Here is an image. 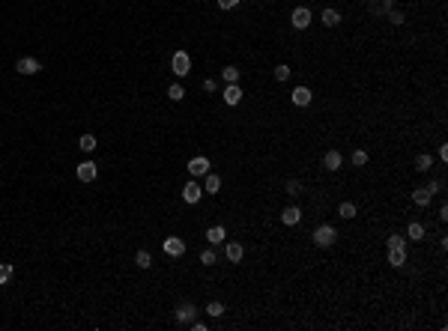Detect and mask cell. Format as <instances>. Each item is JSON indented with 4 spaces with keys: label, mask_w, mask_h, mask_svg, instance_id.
<instances>
[{
    "label": "cell",
    "mask_w": 448,
    "mask_h": 331,
    "mask_svg": "<svg viewBox=\"0 0 448 331\" xmlns=\"http://www.w3.org/2000/svg\"><path fill=\"white\" fill-rule=\"evenodd\" d=\"M311 239H314V245H317V248H332V245L338 242V230L332 227V224H320V227L314 230V236H311Z\"/></svg>",
    "instance_id": "6da1fadb"
},
{
    "label": "cell",
    "mask_w": 448,
    "mask_h": 331,
    "mask_svg": "<svg viewBox=\"0 0 448 331\" xmlns=\"http://www.w3.org/2000/svg\"><path fill=\"white\" fill-rule=\"evenodd\" d=\"M170 69H173V75H179V78L191 75V57H188V51H176V54L170 57Z\"/></svg>",
    "instance_id": "7a4b0ae2"
},
{
    "label": "cell",
    "mask_w": 448,
    "mask_h": 331,
    "mask_svg": "<svg viewBox=\"0 0 448 331\" xmlns=\"http://www.w3.org/2000/svg\"><path fill=\"white\" fill-rule=\"evenodd\" d=\"M290 24H293L296 30H308V27H311V9H308V6H296L293 15H290Z\"/></svg>",
    "instance_id": "3957f363"
},
{
    "label": "cell",
    "mask_w": 448,
    "mask_h": 331,
    "mask_svg": "<svg viewBox=\"0 0 448 331\" xmlns=\"http://www.w3.org/2000/svg\"><path fill=\"white\" fill-rule=\"evenodd\" d=\"M194 313H197L194 301H182V304H176V310H173V316H176V322H179V325L194 322Z\"/></svg>",
    "instance_id": "277c9868"
},
{
    "label": "cell",
    "mask_w": 448,
    "mask_h": 331,
    "mask_svg": "<svg viewBox=\"0 0 448 331\" xmlns=\"http://www.w3.org/2000/svg\"><path fill=\"white\" fill-rule=\"evenodd\" d=\"M15 72H21V75H36V72H42V63H39L36 57H21V60L15 63Z\"/></svg>",
    "instance_id": "5b68a950"
},
{
    "label": "cell",
    "mask_w": 448,
    "mask_h": 331,
    "mask_svg": "<svg viewBox=\"0 0 448 331\" xmlns=\"http://www.w3.org/2000/svg\"><path fill=\"white\" fill-rule=\"evenodd\" d=\"M200 197H203V188H200L194 179H191V182H185V188H182V200L194 206V203H200Z\"/></svg>",
    "instance_id": "8992f818"
},
{
    "label": "cell",
    "mask_w": 448,
    "mask_h": 331,
    "mask_svg": "<svg viewBox=\"0 0 448 331\" xmlns=\"http://www.w3.org/2000/svg\"><path fill=\"white\" fill-rule=\"evenodd\" d=\"M75 173H78V179H81V182H96V176H99V167H96V161H81Z\"/></svg>",
    "instance_id": "52a82bcc"
},
{
    "label": "cell",
    "mask_w": 448,
    "mask_h": 331,
    "mask_svg": "<svg viewBox=\"0 0 448 331\" xmlns=\"http://www.w3.org/2000/svg\"><path fill=\"white\" fill-rule=\"evenodd\" d=\"M165 254H168V257H182V254H185V242L176 239V236H168V239H165Z\"/></svg>",
    "instance_id": "ba28073f"
},
{
    "label": "cell",
    "mask_w": 448,
    "mask_h": 331,
    "mask_svg": "<svg viewBox=\"0 0 448 331\" xmlns=\"http://www.w3.org/2000/svg\"><path fill=\"white\" fill-rule=\"evenodd\" d=\"M389 9H394V0H368V12L377 18H383Z\"/></svg>",
    "instance_id": "9c48e42d"
},
{
    "label": "cell",
    "mask_w": 448,
    "mask_h": 331,
    "mask_svg": "<svg viewBox=\"0 0 448 331\" xmlns=\"http://www.w3.org/2000/svg\"><path fill=\"white\" fill-rule=\"evenodd\" d=\"M188 173H191V176H206V173H209V158H203V155L191 158V161H188Z\"/></svg>",
    "instance_id": "30bf717a"
},
{
    "label": "cell",
    "mask_w": 448,
    "mask_h": 331,
    "mask_svg": "<svg viewBox=\"0 0 448 331\" xmlns=\"http://www.w3.org/2000/svg\"><path fill=\"white\" fill-rule=\"evenodd\" d=\"M224 257H227L230 263H242V257H245V248H242L239 242H227V248H224Z\"/></svg>",
    "instance_id": "8fae6325"
},
{
    "label": "cell",
    "mask_w": 448,
    "mask_h": 331,
    "mask_svg": "<svg viewBox=\"0 0 448 331\" xmlns=\"http://www.w3.org/2000/svg\"><path fill=\"white\" fill-rule=\"evenodd\" d=\"M290 99H293V105H299V108H305V105H311V90H308V87H296Z\"/></svg>",
    "instance_id": "7c38bea8"
},
{
    "label": "cell",
    "mask_w": 448,
    "mask_h": 331,
    "mask_svg": "<svg viewBox=\"0 0 448 331\" xmlns=\"http://www.w3.org/2000/svg\"><path fill=\"white\" fill-rule=\"evenodd\" d=\"M430 197H433V191H430L427 185L412 191V203H415V206H430Z\"/></svg>",
    "instance_id": "4fadbf2b"
},
{
    "label": "cell",
    "mask_w": 448,
    "mask_h": 331,
    "mask_svg": "<svg viewBox=\"0 0 448 331\" xmlns=\"http://www.w3.org/2000/svg\"><path fill=\"white\" fill-rule=\"evenodd\" d=\"M389 266H394V269L406 266V248H392L389 251Z\"/></svg>",
    "instance_id": "5bb4252c"
},
{
    "label": "cell",
    "mask_w": 448,
    "mask_h": 331,
    "mask_svg": "<svg viewBox=\"0 0 448 331\" xmlns=\"http://www.w3.org/2000/svg\"><path fill=\"white\" fill-rule=\"evenodd\" d=\"M281 221H284L287 227H293V224H299V221H302V209H299V206H287V209L281 212Z\"/></svg>",
    "instance_id": "9a60e30c"
},
{
    "label": "cell",
    "mask_w": 448,
    "mask_h": 331,
    "mask_svg": "<svg viewBox=\"0 0 448 331\" xmlns=\"http://www.w3.org/2000/svg\"><path fill=\"white\" fill-rule=\"evenodd\" d=\"M239 99H242L239 84H227V87H224V102H227V105H239Z\"/></svg>",
    "instance_id": "2e32d148"
},
{
    "label": "cell",
    "mask_w": 448,
    "mask_h": 331,
    "mask_svg": "<svg viewBox=\"0 0 448 331\" xmlns=\"http://www.w3.org/2000/svg\"><path fill=\"white\" fill-rule=\"evenodd\" d=\"M203 191H206V194H218V191H221V176H218V173H206Z\"/></svg>",
    "instance_id": "e0dca14e"
},
{
    "label": "cell",
    "mask_w": 448,
    "mask_h": 331,
    "mask_svg": "<svg viewBox=\"0 0 448 331\" xmlns=\"http://www.w3.org/2000/svg\"><path fill=\"white\" fill-rule=\"evenodd\" d=\"M341 161H344V158H341V152H338V149H329V152L323 155V167H326V170H338Z\"/></svg>",
    "instance_id": "ac0fdd59"
},
{
    "label": "cell",
    "mask_w": 448,
    "mask_h": 331,
    "mask_svg": "<svg viewBox=\"0 0 448 331\" xmlns=\"http://www.w3.org/2000/svg\"><path fill=\"white\" fill-rule=\"evenodd\" d=\"M224 236H227V233H224V227H218V224L206 230V242H209V245H221Z\"/></svg>",
    "instance_id": "d6986e66"
},
{
    "label": "cell",
    "mask_w": 448,
    "mask_h": 331,
    "mask_svg": "<svg viewBox=\"0 0 448 331\" xmlns=\"http://www.w3.org/2000/svg\"><path fill=\"white\" fill-rule=\"evenodd\" d=\"M338 215H341L344 221H353V218H356V203H350V200H347V203H341V206H338Z\"/></svg>",
    "instance_id": "ffe728a7"
},
{
    "label": "cell",
    "mask_w": 448,
    "mask_h": 331,
    "mask_svg": "<svg viewBox=\"0 0 448 331\" xmlns=\"http://www.w3.org/2000/svg\"><path fill=\"white\" fill-rule=\"evenodd\" d=\"M323 24H326V27L341 24V12H338V9H323Z\"/></svg>",
    "instance_id": "44dd1931"
},
{
    "label": "cell",
    "mask_w": 448,
    "mask_h": 331,
    "mask_svg": "<svg viewBox=\"0 0 448 331\" xmlns=\"http://www.w3.org/2000/svg\"><path fill=\"white\" fill-rule=\"evenodd\" d=\"M406 236H409V239H415V242H418V239H424V224L412 221V224L406 227Z\"/></svg>",
    "instance_id": "7402d4cb"
},
{
    "label": "cell",
    "mask_w": 448,
    "mask_h": 331,
    "mask_svg": "<svg viewBox=\"0 0 448 331\" xmlns=\"http://www.w3.org/2000/svg\"><path fill=\"white\" fill-rule=\"evenodd\" d=\"M430 167H433V158H430L427 152H421V155L415 158V170H418V173H427Z\"/></svg>",
    "instance_id": "603a6c76"
},
{
    "label": "cell",
    "mask_w": 448,
    "mask_h": 331,
    "mask_svg": "<svg viewBox=\"0 0 448 331\" xmlns=\"http://www.w3.org/2000/svg\"><path fill=\"white\" fill-rule=\"evenodd\" d=\"M221 78L227 81V84H239V69H236V66H224Z\"/></svg>",
    "instance_id": "cb8c5ba5"
},
{
    "label": "cell",
    "mask_w": 448,
    "mask_h": 331,
    "mask_svg": "<svg viewBox=\"0 0 448 331\" xmlns=\"http://www.w3.org/2000/svg\"><path fill=\"white\" fill-rule=\"evenodd\" d=\"M168 99H170V102H182V99H185L182 84H170V87H168Z\"/></svg>",
    "instance_id": "d4e9b609"
},
{
    "label": "cell",
    "mask_w": 448,
    "mask_h": 331,
    "mask_svg": "<svg viewBox=\"0 0 448 331\" xmlns=\"http://www.w3.org/2000/svg\"><path fill=\"white\" fill-rule=\"evenodd\" d=\"M78 146H81L84 152H93V149H96V137H93V134H81V140H78Z\"/></svg>",
    "instance_id": "484cf974"
},
{
    "label": "cell",
    "mask_w": 448,
    "mask_h": 331,
    "mask_svg": "<svg viewBox=\"0 0 448 331\" xmlns=\"http://www.w3.org/2000/svg\"><path fill=\"white\" fill-rule=\"evenodd\" d=\"M135 263H138L141 269H150V266H153V257H150V251H138V254H135Z\"/></svg>",
    "instance_id": "4316f807"
},
{
    "label": "cell",
    "mask_w": 448,
    "mask_h": 331,
    "mask_svg": "<svg viewBox=\"0 0 448 331\" xmlns=\"http://www.w3.org/2000/svg\"><path fill=\"white\" fill-rule=\"evenodd\" d=\"M386 245H389V251H392V248H406V239H403L400 233H392V236L386 239Z\"/></svg>",
    "instance_id": "83f0119b"
},
{
    "label": "cell",
    "mask_w": 448,
    "mask_h": 331,
    "mask_svg": "<svg viewBox=\"0 0 448 331\" xmlns=\"http://www.w3.org/2000/svg\"><path fill=\"white\" fill-rule=\"evenodd\" d=\"M206 313H209L212 319H218V316L224 313V304L221 301H209V304H206Z\"/></svg>",
    "instance_id": "f1b7e54d"
},
{
    "label": "cell",
    "mask_w": 448,
    "mask_h": 331,
    "mask_svg": "<svg viewBox=\"0 0 448 331\" xmlns=\"http://www.w3.org/2000/svg\"><path fill=\"white\" fill-rule=\"evenodd\" d=\"M293 72H290V66L287 63H281V66H275V81H287Z\"/></svg>",
    "instance_id": "f546056e"
},
{
    "label": "cell",
    "mask_w": 448,
    "mask_h": 331,
    "mask_svg": "<svg viewBox=\"0 0 448 331\" xmlns=\"http://www.w3.org/2000/svg\"><path fill=\"white\" fill-rule=\"evenodd\" d=\"M12 277V263H0V286Z\"/></svg>",
    "instance_id": "4dcf8cb0"
},
{
    "label": "cell",
    "mask_w": 448,
    "mask_h": 331,
    "mask_svg": "<svg viewBox=\"0 0 448 331\" xmlns=\"http://www.w3.org/2000/svg\"><path fill=\"white\" fill-rule=\"evenodd\" d=\"M287 194H290V197H299V194H302V185H299L296 179H287Z\"/></svg>",
    "instance_id": "1f68e13d"
},
{
    "label": "cell",
    "mask_w": 448,
    "mask_h": 331,
    "mask_svg": "<svg viewBox=\"0 0 448 331\" xmlns=\"http://www.w3.org/2000/svg\"><path fill=\"white\" fill-rule=\"evenodd\" d=\"M200 263H203V266H215V251H212V248H206V251L200 254Z\"/></svg>",
    "instance_id": "d6a6232c"
},
{
    "label": "cell",
    "mask_w": 448,
    "mask_h": 331,
    "mask_svg": "<svg viewBox=\"0 0 448 331\" xmlns=\"http://www.w3.org/2000/svg\"><path fill=\"white\" fill-rule=\"evenodd\" d=\"M353 164L356 167L368 164V152H365V149H356V152H353Z\"/></svg>",
    "instance_id": "836d02e7"
},
{
    "label": "cell",
    "mask_w": 448,
    "mask_h": 331,
    "mask_svg": "<svg viewBox=\"0 0 448 331\" xmlns=\"http://www.w3.org/2000/svg\"><path fill=\"white\" fill-rule=\"evenodd\" d=\"M386 18L392 21L394 27H397V24H403V12H397V9H389V12H386Z\"/></svg>",
    "instance_id": "e575fe53"
},
{
    "label": "cell",
    "mask_w": 448,
    "mask_h": 331,
    "mask_svg": "<svg viewBox=\"0 0 448 331\" xmlns=\"http://www.w3.org/2000/svg\"><path fill=\"white\" fill-rule=\"evenodd\" d=\"M218 6L221 9H233V6H239V0H218Z\"/></svg>",
    "instance_id": "d590c367"
},
{
    "label": "cell",
    "mask_w": 448,
    "mask_h": 331,
    "mask_svg": "<svg viewBox=\"0 0 448 331\" xmlns=\"http://www.w3.org/2000/svg\"><path fill=\"white\" fill-rule=\"evenodd\" d=\"M203 90H206V93H212V90H215V81H212V78H206V81H203Z\"/></svg>",
    "instance_id": "8d00e7d4"
},
{
    "label": "cell",
    "mask_w": 448,
    "mask_h": 331,
    "mask_svg": "<svg viewBox=\"0 0 448 331\" xmlns=\"http://www.w3.org/2000/svg\"><path fill=\"white\" fill-rule=\"evenodd\" d=\"M439 161H448V146H445V143L439 146Z\"/></svg>",
    "instance_id": "74e56055"
}]
</instances>
